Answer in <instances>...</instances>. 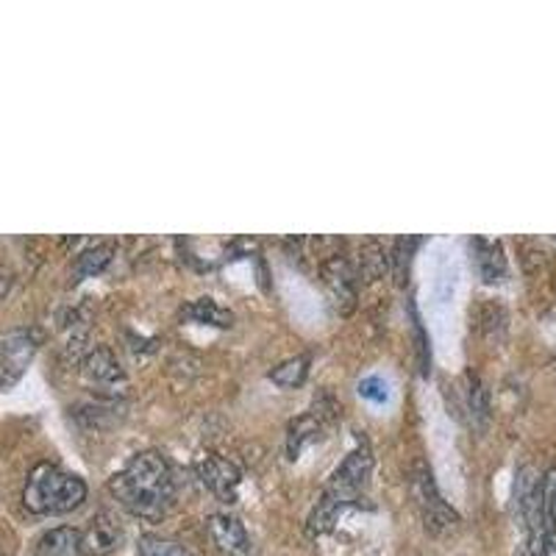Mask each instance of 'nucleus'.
Wrapping results in <instances>:
<instances>
[{"instance_id":"1a4fd4ad","label":"nucleus","mask_w":556,"mask_h":556,"mask_svg":"<svg viewBox=\"0 0 556 556\" xmlns=\"http://www.w3.org/2000/svg\"><path fill=\"white\" fill-rule=\"evenodd\" d=\"M84 379L92 381V384L112 387L117 384V381H126V374H123L121 362L114 359V354L109 348H96V351L84 359Z\"/></svg>"},{"instance_id":"9b49d317","label":"nucleus","mask_w":556,"mask_h":556,"mask_svg":"<svg viewBox=\"0 0 556 556\" xmlns=\"http://www.w3.org/2000/svg\"><path fill=\"white\" fill-rule=\"evenodd\" d=\"M323 278H326V287L331 290V295L337 298V304L345 301V312H351L356 301V285H354V273L348 267V262L331 260L323 265Z\"/></svg>"},{"instance_id":"423d86ee","label":"nucleus","mask_w":556,"mask_h":556,"mask_svg":"<svg viewBox=\"0 0 556 556\" xmlns=\"http://www.w3.org/2000/svg\"><path fill=\"white\" fill-rule=\"evenodd\" d=\"M81 545L87 556H109L123 545V526L112 513H98L81 531Z\"/></svg>"},{"instance_id":"f257e3e1","label":"nucleus","mask_w":556,"mask_h":556,"mask_svg":"<svg viewBox=\"0 0 556 556\" xmlns=\"http://www.w3.org/2000/svg\"><path fill=\"white\" fill-rule=\"evenodd\" d=\"M109 490L123 509L142 520H162L173 506V473L159 451H142L131 456L121 473L109 479Z\"/></svg>"},{"instance_id":"9d476101","label":"nucleus","mask_w":556,"mask_h":556,"mask_svg":"<svg viewBox=\"0 0 556 556\" xmlns=\"http://www.w3.org/2000/svg\"><path fill=\"white\" fill-rule=\"evenodd\" d=\"M37 556H87L81 545V531L73 526L45 531L37 543Z\"/></svg>"},{"instance_id":"dca6fc26","label":"nucleus","mask_w":556,"mask_h":556,"mask_svg":"<svg viewBox=\"0 0 556 556\" xmlns=\"http://www.w3.org/2000/svg\"><path fill=\"white\" fill-rule=\"evenodd\" d=\"M109 262H112V248L109 245H98L92 248V251H84L76 260V281H81V278H89V276H98Z\"/></svg>"},{"instance_id":"6e6552de","label":"nucleus","mask_w":556,"mask_h":556,"mask_svg":"<svg viewBox=\"0 0 556 556\" xmlns=\"http://www.w3.org/2000/svg\"><path fill=\"white\" fill-rule=\"evenodd\" d=\"M208 540L217 545L226 556H251V538L242 529V523L231 515H212L206 520Z\"/></svg>"},{"instance_id":"f3484780","label":"nucleus","mask_w":556,"mask_h":556,"mask_svg":"<svg viewBox=\"0 0 556 556\" xmlns=\"http://www.w3.org/2000/svg\"><path fill=\"white\" fill-rule=\"evenodd\" d=\"M190 315L195 317L198 323H215V326H231V315H228L226 309H220V306L212 301V298H201V301H195V304L190 306Z\"/></svg>"},{"instance_id":"ddd939ff","label":"nucleus","mask_w":556,"mask_h":556,"mask_svg":"<svg viewBox=\"0 0 556 556\" xmlns=\"http://www.w3.org/2000/svg\"><path fill=\"white\" fill-rule=\"evenodd\" d=\"M543 520H545V556H556V468L543 476Z\"/></svg>"},{"instance_id":"2eb2a0df","label":"nucleus","mask_w":556,"mask_h":556,"mask_svg":"<svg viewBox=\"0 0 556 556\" xmlns=\"http://www.w3.org/2000/svg\"><path fill=\"white\" fill-rule=\"evenodd\" d=\"M137 556H195L190 548H184L181 543L167 538H156V534H146L137 543Z\"/></svg>"},{"instance_id":"4468645a","label":"nucleus","mask_w":556,"mask_h":556,"mask_svg":"<svg viewBox=\"0 0 556 556\" xmlns=\"http://www.w3.org/2000/svg\"><path fill=\"white\" fill-rule=\"evenodd\" d=\"M306 374H309V356H292V359L281 362L276 370H270V381H276L285 390H295L304 384Z\"/></svg>"},{"instance_id":"a211bd4d","label":"nucleus","mask_w":556,"mask_h":556,"mask_svg":"<svg viewBox=\"0 0 556 556\" xmlns=\"http://www.w3.org/2000/svg\"><path fill=\"white\" fill-rule=\"evenodd\" d=\"M359 395L367 401H374V404H384L390 399V392H387V381H381L379 376H370V379L359 381Z\"/></svg>"},{"instance_id":"f8f14e48","label":"nucleus","mask_w":556,"mask_h":556,"mask_svg":"<svg viewBox=\"0 0 556 556\" xmlns=\"http://www.w3.org/2000/svg\"><path fill=\"white\" fill-rule=\"evenodd\" d=\"M473 248H476V267H479L481 278H484L486 285L501 281L506 273V260L498 242L473 240Z\"/></svg>"},{"instance_id":"20e7f679","label":"nucleus","mask_w":556,"mask_h":556,"mask_svg":"<svg viewBox=\"0 0 556 556\" xmlns=\"http://www.w3.org/2000/svg\"><path fill=\"white\" fill-rule=\"evenodd\" d=\"M412 498H415L417 509H420V518H424L426 531H431L434 538H445L451 531L459 529V515L451 509L443 501V495L437 493V484L431 479V470L417 465L415 473H412Z\"/></svg>"},{"instance_id":"39448f33","label":"nucleus","mask_w":556,"mask_h":556,"mask_svg":"<svg viewBox=\"0 0 556 556\" xmlns=\"http://www.w3.org/2000/svg\"><path fill=\"white\" fill-rule=\"evenodd\" d=\"M34 354H37V337L31 331H14L0 340V390L12 387L26 374Z\"/></svg>"},{"instance_id":"f03ea898","label":"nucleus","mask_w":556,"mask_h":556,"mask_svg":"<svg viewBox=\"0 0 556 556\" xmlns=\"http://www.w3.org/2000/svg\"><path fill=\"white\" fill-rule=\"evenodd\" d=\"M370 470H374V456H370L365 445L345 456V462L331 476L329 486L323 490V498L317 501L309 526H306L309 534H326L334 526V520L340 518L342 509L359 501L362 490H365L367 479H370Z\"/></svg>"},{"instance_id":"0eeeda50","label":"nucleus","mask_w":556,"mask_h":556,"mask_svg":"<svg viewBox=\"0 0 556 556\" xmlns=\"http://www.w3.org/2000/svg\"><path fill=\"white\" fill-rule=\"evenodd\" d=\"M198 473H201L203 484H206L217 498L226 501V504H235L237 490H240V481H242L235 462L220 459V456H206V459L201 462Z\"/></svg>"},{"instance_id":"7ed1b4c3","label":"nucleus","mask_w":556,"mask_h":556,"mask_svg":"<svg viewBox=\"0 0 556 556\" xmlns=\"http://www.w3.org/2000/svg\"><path fill=\"white\" fill-rule=\"evenodd\" d=\"M87 498V484L78 476L64 473L56 465H37L28 473L26 490H23V504L34 515H64L73 513Z\"/></svg>"}]
</instances>
